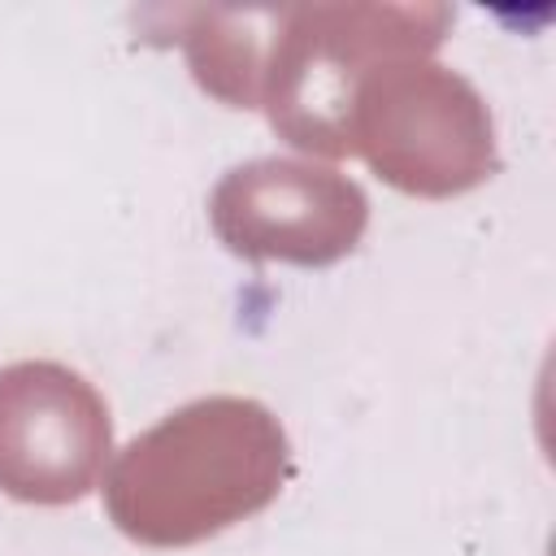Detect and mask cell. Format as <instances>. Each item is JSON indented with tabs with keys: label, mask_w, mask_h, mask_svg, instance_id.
<instances>
[{
	"label": "cell",
	"mask_w": 556,
	"mask_h": 556,
	"mask_svg": "<svg viewBox=\"0 0 556 556\" xmlns=\"http://www.w3.org/2000/svg\"><path fill=\"white\" fill-rule=\"evenodd\" d=\"M287 460V434L265 404L191 400L117 452L104 508L143 547H191L274 504Z\"/></svg>",
	"instance_id": "1"
},
{
	"label": "cell",
	"mask_w": 556,
	"mask_h": 556,
	"mask_svg": "<svg viewBox=\"0 0 556 556\" xmlns=\"http://www.w3.org/2000/svg\"><path fill=\"white\" fill-rule=\"evenodd\" d=\"M113 452L104 395L56 361L0 369V491L22 504L83 500Z\"/></svg>",
	"instance_id": "4"
},
{
	"label": "cell",
	"mask_w": 556,
	"mask_h": 556,
	"mask_svg": "<svg viewBox=\"0 0 556 556\" xmlns=\"http://www.w3.org/2000/svg\"><path fill=\"white\" fill-rule=\"evenodd\" d=\"M208 222L213 235L243 261L334 265L361 243L369 200L330 165L261 156L217 182Z\"/></svg>",
	"instance_id": "5"
},
{
	"label": "cell",
	"mask_w": 556,
	"mask_h": 556,
	"mask_svg": "<svg viewBox=\"0 0 556 556\" xmlns=\"http://www.w3.org/2000/svg\"><path fill=\"white\" fill-rule=\"evenodd\" d=\"M452 22L443 4H295L278 9L261 104L269 126L321 156H352L361 83L391 61L430 56Z\"/></svg>",
	"instance_id": "2"
},
{
	"label": "cell",
	"mask_w": 556,
	"mask_h": 556,
	"mask_svg": "<svg viewBox=\"0 0 556 556\" xmlns=\"http://www.w3.org/2000/svg\"><path fill=\"white\" fill-rule=\"evenodd\" d=\"M169 17V9H161ZM178 43L187 48L195 83L230 109H256L274 35H256L269 9H178Z\"/></svg>",
	"instance_id": "6"
},
{
	"label": "cell",
	"mask_w": 556,
	"mask_h": 556,
	"mask_svg": "<svg viewBox=\"0 0 556 556\" xmlns=\"http://www.w3.org/2000/svg\"><path fill=\"white\" fill-rule=\"evenodd\" d=\"M352 156L408 195H460L495 174L482 96L426 56L378 65L352 104Z\"/></svg>",
	"instance_id": "3"
}]
</instances>
